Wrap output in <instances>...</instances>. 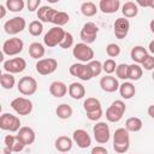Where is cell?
Returning <instances> with one entry per match:
<instances>
[{"label":"cell","instance_id":"6da1fadb","mask_svg":"<svg viewBox=\"0 0 154 154\" xmlns=\"http://www.w3.org/2000/svg\"><path fill=\"white\" fill-rule=\"evenodd\" d=\"M130 148V136L125 128H119L113 134V149L118 154H124Z\"/></svg>","mask_w":154,"mask_h":154},{"label":"cell","instance_id":"7a4b0ae2","mask_svg":"<svg viewBox=\"0 0 154 154\" xmlns=\"http://www.w3.org/2000/svg\"><path fill=\"white\" fill-rule=\"evenodd\" d=\"M83 108H84L89 120L96 122L102 117L101 102L96 97H87L83 102Z\"/></svg>","mask_w":154,"mask_h":154},{"label":"cell","instance_id":"3957f363","mask_svg":"<svg viewBox=\"0 0 154 154\" xmlns=\"http://www.w3.org/2000/svg\"><path fill=\"white\" fill-rule=\"evenodd\" d=\"M72 55L79 63H83V64H88L91 60H94V51H93V48L89 45L83 43V42L76 43L73 46V48H72Z\"/></svg>","mask_w":154,"mask_h":154},{"label":"cell","instance_id":"277c9868","mask_svg":"<svg viewBox=\"0 0 154 154\" xmlns=\"http://www.w3.org/2000/svg\"><path fill=\"white\" fill-rule=\"evenodd\" d=\"M65 32L66 31L61 26H53L43 36V43L49 48L59 46L65 37Z\"/></svg>","mask_w":154,"mask_h":154},{"label":"cell","instance_id":"5b68a950","mask_svg":"<svg viewBox=\"0 0 154 154\" xmlns=\"http://www.w3.org/2000/svg\"><path fill=\"white\" fill-rule=\"evenodd\" d=\"M125 111H126V106H125L124 101L116 100L106 109V119L111 123H117L123 118Z\"/></svg>","mask_w":154,"mask_h":154},{"label":"cell","instance_id":"8992f818","mask_svg":"<svg viewBox=\"0 0 154 154\" xmlns=\"http://www.w3.org/2000/svg\"><path fill=\"white\" fill-rule=\"evenodd\" d=\"M23 48H24V42L19 37H11L2 43V54L8 57H14L22 53Z\"/></svg>","mask_w":154,"mask_h":154},{"label":"cell","instance_id":"52a82bcc","mask_svg":"<svg viewBox=\"0 0 154 154\" xmlns=\"http://www.w3.org/2000/svg\"><path fill=\"white\" fill-rule=\"evenodd\" d=\"M17 89L22 95L31 96L37 91V81L31 76H24L18 81Z\"/></svg>","mask_w":154,"mask_h":154},{"label":"cell","instance_id":"ba28073f","mask_svg":"<svg viewBox=\"0 0 154 154\" xmlns=\"http://www.w3.org/2000/svg\"><path fill=\"white\" fill-rule=\"evenodd\" d=\"M0 128L5 131L18 132L20 126V119L11 113H2L0 117Z\"/></svg>","mask_w":154,"mask_h":154},{"label":"cell","instance_id":"9c48e42d","mask_svg":"<svg viewBox=\"0 0 154 154\" xmlns=\"http://www.w3.org/2000/svg\"><path fill=\"white\" fill-rule=\"evenodd\" d=\"M93 135L97 143L100 144L107 143L111 138V131H109L108 124L106 122H97L93 126Z\"/></svg>","mask_w":154,"mask_h":154},{"label":"cell","instance_id":"30bf717a","mask_svg":"<svg viewBox=\"0 0 154 154\" xmlns=\"http://www.w3.org/2000/svg\"><path fill=\"white\" fill-rule=\"evenodd\" d=\"M11 107L19 116H29L32 112L34 106H32L31 100L19 96V97H16L11 101Z\"/></svg>","mask_w":154,"mask_h":154},{"label":"cell","instance_id":"8fae6325","mask_svg":"<svg viewBox=\"0 0 154 154\" xmlns=\"http://www.w3.org/2000/svg\"><path fill=\"white\" fill-rule=\"evenodd\" d=\"M97 32H99V26L95 23H93V22H87L82 26V29H81L79 37H81V40H82L83 43L90 45V43L95 42L96 36H97Z\"/></svg>","mask_w":154,"mask_h":154},{"label":"cell","instance_id":"7c38bea8","mask_svg":"<svg viewBox=\"0 0 154 154\" xmlns=\"http://www.w3.org/2000/svg\"><path fill=\"white\" fill-rule=\"evenodd\" d=\"M35 67L38 75H42V76L52 75L58 69V61L54 58H43V59L37 60Z\"/></svg>","mask_w":154,"mask_h":154},{"label":"cell","instance_id":"4fadbf2b","mask_svg":"<svg viewBox=\"0 0 154 154\" xmlns=\"http://www.w3.org/2000/svg\"><path fill=\"white\" fill-rule=\"evenodd\" d=\"M69 72L71 76L79 78L81 81H90L93 78V73L90 71V67L88 64L83 63H75L70 66Z\"/></svg>","mask_w":154,"mask_h":154},{"label":"cell","instance_id":"5bb4252c","mask_svg":"<svg viewBox=\"0 0 154 154\" xmlns=\"http://www.w3.org/2000/svg\"><path fill=\"white\" fill-rule=\"evenodd\" d=\"M25 26H26V22L23 17H13V18L8 19L7 22H5V24H4L5 32L8 35L19 34L25 29Z\"/></svg>","mask_w":154,"mask_h":154},{"label":"cell","instance_id":"9a60e30c","mask_svg":"<svg viewBox=\"0 0 154 154\" xmlns=\"http://www.w3.org/2000/svg\"><path fill=\"white\" fill-rule=\"evenodd\" d=\"M4 153L5 154H10L12 152L14 153H19L24 149L25 144L19 140V137L17 135H6L4 138Z\"/></svg>","mask_w":154,"mask_h":154},{"label":"cell","instance_id":"2e32d148","mask_svg":"<svg viewBox=\"0 0 154 154\" xmlns=\"http://www.w3.org/2000/svg\"><path fill=\"white\" fill-rule=\"evenodd\" d=\"M2 67L6 72L8 73H20L25 70L26 67V61L25 59L23 58H12V59H8L6 61H4L2 64Z\"/></svg>","mask_w":154,"mask_h":154},{"label":"cell","instance_id":"e0dca14e","mask_svg":"<svg viewBox=\"0 0 154 154\" xmlns=\"http://www.w3.org/2000/svg\"><path fill=\"white\" fill-rule=\"evenodd\" d=\"M129 30H130V22L128 18L119 17L116 19V22L113 24V32L117 38H119V40L125 38L126 35L129 34Z\"/></svg>","mask_w":154,"mask_h":154},{"label":"cell","instance_id":"ac0fdd59","mask_svg":"<svg viewBox=\"0 0 154 154\" xmlns=\"http://www.w3.org/2000/svg\"><path fill=\"white\" fill-rule=\"evenodd\" d=\"M72 140L81 149H87L91 144V137L84 129H77L72 134Z\"/></svg>","mask_w":154,"mask_h":154},{"label":"cell","instance_id":"d6986e66","mask_svg":"<svg viewBox=\"0 0 154 154\" xmlns=\"http://www.w3.org/2000/svg\"><path fill=\"white\" fill-rule=\"evenodd\" d=\"M119 82L116 77H113L112 75H106L105 77H101L100 79V87L103 91L106 93H114L117 90H119Z\"/></svg>","mask_w":154,"mask_h":154},{"label":"cell","instance_id":"ffe728a7","mask_svg":"<svg viewBox=\"0 0 154 154\" xmlns=\"http://www.w3.org/2000/svg\"><path fill=\"white\" fill-rule=\"evenodd\" d=\"M119 7H120L119 0H100V2H99L100 11L106 14L116 13L119 10Z\"/></svg>","mask_w":154,"mask_h":154},{"label":"cell","instance_id":"44dd1931","mask_svg":"<svg viewBox=\"0 0 154 154\" xmlns=\"http://www.w3.org/2000/svg\"><path fill=\"white\" fill-rule=\"evenodd\" d=\"M49 93L52 96L59 99V97L65 96L66 93H69V87L61 81H54L49 85Z\"/></svg>","mask_w":154,"mask_h":154},{"label":"cell","instance_id":"7402d4cb","mask_svg":"<svg viewBox=\"0 0 154 154\" xmlns=\"http://www.w3.org/2000/svg\"><path fill=\"white\" fill-rule=\"evenodd\" d=\"M17 136L20 138V141L28 146V144H32L35 142V138H36V135H35V131L30 128V126H22L19 129V131L17 132Z\"/></svg>","mask_w":154,"mask_h":154},{"label":"cell","instance_id":"603a6c76","mask_svg":"<svg viewBox=\"0 0 154 154\" xmlns=\"http://www.w3.org/2000/svg\"><path fill=\"white\" fill-rule=\"evenodd\" d=\"M54 146H55V149L60 153H69L71 149H72V146H73V140L63 135V136H59L55 142H54Z\"/></svg>","mask_w":154,"mask_h":154},{"label":"cell","instance_id":"cb8c5ba5","mask_svg":"<svg viewBox=\"0 0 154 154\" xmlns=\"http://www.w3.org/2000/svg\"><path fill=\"white\" fill-rule=\"evenodd\" d=\"M148 51L143 47V46H134L131 48V52H130V58L134 60L135 64H142L147 57H148Z\"/></svg>","mask_w":154,"mask_h":154},{"label":"cell","instance_id":"d4e9b609","mask_svg":"<svg viewBox=\"0 0 154 154\" xmlns=\"http://www.w3.org/2000/svg\"><path fill=\"white\" fill-rule=\"evenodd\" d=\"M58 10H54L51 6H41L37 10V18L42 23H52L53 17Z\"/></svg>","mask_w":154,"mask_h":154},{"label":"cell","instance_id":"484cf974","mask_svg":"<svg viewBox=\"0 0 154 154\" xmlns=\"http://www.w3.org/2000/svg\"><path fill=\"white\" fill-rule=\"evenodd\" d=\"M69 95L73 100H81L85 96V88L82 83L73 82L69 85Z\"/></svg>","mask_w":154,"mask_h":154},{"label":"cell","instance_id":"4316f807","mask_svg":"<svg viewBox=\"0 0 154 154\" xmlns=\"http://www.w3.org/2000/svg\"><path fill=\"white\" fill-rule=\"evenodd\" d=\"M122 13L124 18H134L138 13V6L134 1H126L122 6Z\"/></svg>","mask_w":154,"mask_h":154},{"label":"cell","instance_id":"83f0119b","mask_svg":"<svg viewBox=\"0 0 154 154\" xmlns=\"http://www.w3.org/2000/svg\"><path fill=\"white\" fill-rule=\"evenodd\" d=\"M119 94L123 99L129 100L136 94V88L131 82H124L119 85Z\"/></svg>","mask_w":154,"mask_h":154},{"label":"cell","instance_id":"f1b7e54d","mask_svg":"<svg viewBox=\"0 0 154 154\" xmlns=\"http://www.w3.org/2000/svg\"><path fill=\"white\" fill-rule=\"evenodd\" d=\"M46 53V49H45V46L40 42H32L30 43L29 46V55L34 59H41Z\"/></svg>","mask_w":154,"mask_h":154},{"label":"cell","instance_id":"f546056e","mask_svg":"<svg viewBox=\"0 0 154 154\" xmlns=\"http://www.w3.org/2000/svg\"><path fill=\"white\" fill-rule=\"evenodd\" d=\"M142 126H143V123L137 117L128 118L126 122H125V129L129 132H137V131H140L142 129Z\"/></svg>","mask_w":154,"mask_h":154},{"label":"cell","instance_id":"4dcf8cb0","mask_svg":"<svg viewBox=\"0 0 154 154\" xmlns=\"http://www.w3.org/2000/svg\"><path fill=\"white\" fill-rule=\"evenodd\" d=\"M72 113H73V109H72V107L70 106V105H67V103H61V105H59L58 107H57V109H55V114L58 116V118H60V119H69L71 116H72Z\"/></svg>","mask_w":154,"mask_h":154},{"label":"cell","instance_id":"1f68e13d","mask_svg":"<svg viewBox=\"0 0 154 154\" xmlns=\"http://www.w3.org/2000/svg\"><path fill=\"white\" fill-rule=\"evenodd\" d=\"M0 83H1V87L4 89H7V90H11L14 84H16V79H14V76L12 73H8V72H4L1 73L0 76Z\"/></svg>","mask_w":154,"mask_h":154},{"label":"cell","instance_id":"d6a6232c","mask_svg":"<svg viewBox=\"0 0 154 154\" xmlns=\"http://www.w3.org/2000/svg\"><path fill=\"white\" fill-rule=\"evenodd\" d=\"M81 12L85 17H93V16L96 14L97 8H96V5L93 1H84L81 5Z\"/></svg>","mask_w":154,"mask_h":154},{"label":"cell","instance_id":"836d02e7","mask_svg":"<svg viewBox=\"0 0 154 154\" xmlns=\"http://www.w3.org/2000/svg\"><path fill=\"white\" fill-rule=\"evenodd\" d=\"M70 20V16L64 12V11H57L54 17H53V20L52 23L55 25V26H64L65 24H67Z\"/></svg>","mask_w":154,"mask_h":154},{"label":"cell","instance_id":"e575fe53","mask_svg":"<svg viewBox=\"0 0 154 154\" xmlns=\"http://www.w3.org/2000/svg\"><path fill=\"white\" fill-rule=\"evenodd\" d=\"M142 73H143V70H142V66H140L138 64H131L129 65V79L131 81H138L141 77H142Z\"/></svg>","mask_w":154,"mask_h":154},{"label":"cell","instance_id":"d590c367","mask_svg":"<svg viewBox=\"0 0 154 154\" xmlns=\"http://www.w3.org/2000/svg\"><path fill=\"white\" fill-rule=\"evenodd\" d=\"M25 6V2L23 0H7L6 1V8L11 12H20Z\"/></svg>","mask_w":154,"mask_h":154},{"label":"cell","instance_id":"8d00e7d4","mask_svg":"<svg viewBox=\"0 0 154 154\" xmlns=\"http://www.w3.org/2000/svg\"><path fill=\"white\" fill-rule=\"evenodd\" d=\"M43 31V24L40 20H32L29 24V32L32 36H40Z\"/></svg>","mask_w":154,"mask_h":154},{"label":"cell","instance_id":"74e56055","mask_svg":"<svg viewBox=\"0 0 154 154\" xmlns=\"http://www.w3.org/2000/svg\"><path fill=\"white\" fill-rule=\"evenodd\" d=\"M116 76L119 79H129V65L128 64H119L116 69Z\"/></svg>","mask_w":154,"mask_h":154},{"label":"cell","instance_id":"f35d334b","mask_svg":"<svg viewBox=\"0 0 154 154\" xmlns=\"http://www.w3.org/2000/svg\"><path fill=\"white\" fill-rule=\"evenodd\" d=\"M117 64H116V60L114 59H107L103 61L102 64V71L107 75H112L113 72H116V69H117Z\"/></svg>","mask_w":154,"mask_h":154},{"label":"cell","instance_id":"ab89813d","mask_svg":"<svg viewBox=\"0 0 154 154\" xmlns=\"http://www.w3.org/2000/svg\"><path fill=\"white\" fill-rule=\"evenodd\" d=\"M106 54L112 59L120 54V46L117 43H108L106 46Z\"/></svg>","mask_w":154,"mask_h":154},{"label":"cell","instance_id":"60d3db41","mask_svg":"<svg viewBox=\"0 0 154 154\" xmlns=\"http://www.w3.org/2000/svg\"><path fill=\"white\" fill-rule=\"evenodd\" d=\"M89 67H90V71L93 73V77H96L99 76L101 72H102V63L99 61V60H91L90 63H88Z\"/></svg>","mask_w":154,"mask_h":154},{"label":"cell","instance_id":"b9f144b4","mask_svg":"<svg viewBox=\"0 0 154 154\" xmlns=\"http://www.w3.org/2000/svg\"><path fill=\"white\" fill-rule=\"evenodd\" d=\"M59 46H60V48H63V49H67V48L72 47V46H73V35H72L71 32L66 31V32H65V37H64V40L61 41V43H60Z\"/></svg>","mask_w":154,"mask_h":154},{"label":"cell","instance_id":"7bdbcfd3","mask_svg":"<svg viewBox=\"0 0 154 154\" xmlns=\"http://www.w3.org/2000/svg\"><path fill=\"white\" fill-rule=\"evenodd\" d=\"M142 65V67L144 69V70H147V71H152V70H154V55H148L147 57V59L141 64Z\"/></svg>","mask_w":154,"mask_h":154},{"label":"cell","instance_id":"ee69618b","mask_svg":"<svg viewBox=\"0 0 154 154\" xmlns=\"http://www.w3.org/2000/svg\"><path fill=\"white\" fill-rule=\"evenodd\" d=\"M26 6H28V10L30 12H34L41 7V0H29L26 2Z\"/></svg>","mask_w":154,"mask_h":154},{"label":"cell","instance_id":"f6af8a7d","mask_svg":"<svg viewBox=\"0 0 154 154\" xmlns=\"http://www.w3.org/2000/svg\"><path fill=\"white\" fill-rule=\"evenodd\" d=\"M90 154H108V150L102 146H96L91 149Z\"/></svg>","mask_w":154,"mask_h":154},{"label":"cell","instance_id":"bcb514c9","mask_svg":"<svg viewBox=\"0 0 154 154\" xmlns=\"http://www.w3.org/2000/svg\"><path fill=\"white\" fill-rule=\"evenodd\" d=\"M136 4H137V6L140 5V6H142V7H149L150 6V0H137L136 1Z\"/></svg>","mask_w":154,"mask_h":154},{"label":"cell","instance_id":"7dc6e473","mask_svg":"<svg viewBox=\"0 0 154 154\" xmlns=\"http://www.w3.org/2000/svg\"><path fill=\"white\" fill-rule=\"evenodd\" d=\"M147 112H148V114L150 116V118H152V119L154 120V103H153V105H150V106L148 107Z\"/></svg>","mask_w":154,"mask_h":154},{"label":"cell","instance_id":"c3c4849f","mask_svg":"<svg viewBox=\"0 0 154 154\" xmlns=\"http://www.w3.org/2000/svg\"><path fill=\"white\" fill-rule=\"evenodd\" d=\"M6 14V7L4 5H0V18H4Z\"/></svg>","mask_w":154,"mask_h":154},{"label":"cell","instance_id":"681fc988","mask_svg":"<svg viewBox=\"0 0 154 154\" xmlns=\"http://www.w3.org/2000/svg\"><path fill=\"white\" fill-rule=\"evenodd\" d=\"M148 49H149V52H150V53L154 55V38H153V40L149 42V45H148Z\"/></svg>","mask_w":154,"mask_h":154},{"label":"cell","instance_id":"f907efd6","mask_svg":"<svg viewBox=\"0 0 154 154\" xmlns=\"http://www.w3.org/2000/svg\"><path fill=\"white\" fill-rule=\"evenodd\" d=\"M149 29H150V31L154 34V19L150 20V23H149Z\"/></svg>","mask_w":154,"mask_h":154},{"label":"cell","instance_id":"816d5d0a","mask_svg":"<svg viewBox=\"0 0 154 154\" xmlns=\"http://www.w3.org/2000/svg\"><path fill=\"white\" fill-rule=\"evenodd\" d=\"M150 8H154V0H150Z\"/></svg>","mask_w":154,"mask_h":154},{"label":"cell","instance_id":"f5cc1de1","mask_svg":"<svg viewBox=\"0 0 154 154\" xmlns=\"http://www.w3.org/2000/svg\"><path fill=\"white\" fill-rule=\"evenodd\" d=\"M152 79L154 81V70H153V73H152Z\"/></svg>","mask_w":154,"mask_h":154},{"label":"cell","instance_id":"db71d44e","mask_svg":"<svg viewBox=\"0 0 154 154\" xmlns=\"http://www.w3.org/2000/svg\"><path fill=\"white\" fill-rule=\"evenodd\" d=\"M61 154H67V153H61Z\"/></svg>","mask_w":154,"mask_h":154}]
</instances>
